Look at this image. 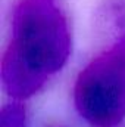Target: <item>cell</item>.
Returning a JSON list of instances; mask_svg holds the SVG:
<instances>
[{"mask_svg": "<svg viewBox=\"0 0 125 127\" xmlns=\"http://www.w3.org/2000/svg\"><path fill=\"white\" fill-rule=\"evenodd\" d=\"M102 12L104 19L119 32V37H125V0H104Z\"/></svg>", "mask_w": 125, "mask_h": 127, "instance_id": "4", "label": "cell"}, {"mask_svg": "<svg viewBox=\"0 0 125 127\" xmlns=\"http://www.w3.org/2000/svg\"><path fill=\"white\" fill-rule=\"evenodd\" d=\"M77 114L88 127H121L125 121V37L96 55L72 87Z\"/></svg>", "mask_w": 125, "mask_h": 127, "instance_id": "2", "label": "cell"}, {"mask_svg": "<svg viewBox=\"0 0 125 127\" xmlns=\"http://www.w3.org/2000/svg\"><path fill=\"white\" fill-rule=\"evenodd\" d=\"M50 127H61V126H50Z\"/></svg>", "mask_w": 125, "mask_h": 127, "instance_id": "5", "label": "cell"}, {"mask_svg": "<svg viewBox=\"0 0 125 127\" xmlns=\"http://www.w3.org/2000/svg\"><path fill=\"white\" fill-rule=\"evenodd\" d=\"M0 127H28V111L22 100L12 99L1 106Z\"/></svg>", "mask_w": 125, "mask_h": 127, "instance_id": "3", "label": "cell"}, {"mask_svg": "<svg viewBox=\"0 0 125 127\" xmlns=\"http://www.w3.org/2000/svg\"><path fill=\"white\" fill-rule=\"evenodd\" d=\"M72 53V28L62 0H18L0 64L1 87L27 100L61 72Z\"/></svg>", "mask_w": 125, "mask_h": 127, "instance_id": "1", "label": "cell"}]
</instances>
